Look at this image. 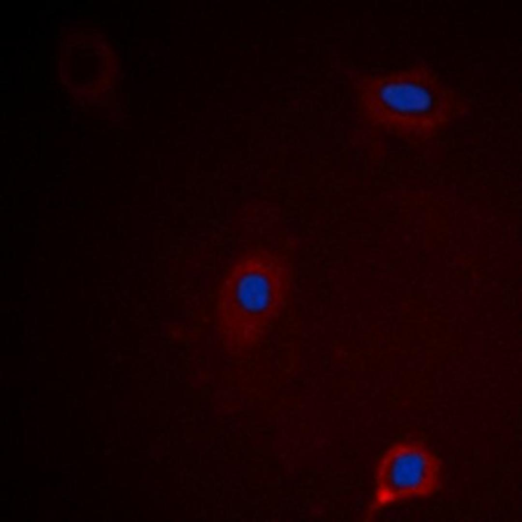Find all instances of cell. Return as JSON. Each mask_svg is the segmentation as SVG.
<instances>
[{"label":"cell","instance_id":"cell-1","mask_svg":"<svg viewBox=\"0 0 522 522\" xmlns=\"http://www.w3.org/2000/svg\"><path fill=\"white\" fill-rule=\"evenodd\" d=\"M267 253L244 257L226 277L222 325L226 348L232 353L241 354L257 345L285 300L287 268Z\"/></svg>","mask_w":522,"mask_h":522},{"label":"cell","instance_id":"cell-2","mask_svg":"<svg viewBox=\"0 0 522 522\" xmlns=\"http://www.w3.org/2000/svg\"><path fill=\"white\" fill-rule=\"evenodd\" d=\"M371 511L395 502L430 497L440 488V459L420 443L403 442L390 448L380 460Z\"/></svg>","mask_w":522,"mask_h":522},{"label":"cell","instance_id":"cell-3","mask_svg":"<svg viewBox=\"0 0 522 522\" xmlns=\"http://www.w3.org/2000/svg\"><path fill=\"white\" fill-rule=\"evenodd\" d=\"M357 96L394 113L420 115L429 112L446 94L433 76L417 69L380 76H361Z\"/></svg>","mask_w":522,"mask_h":522},{"label":"cell","instance_id":"cell-4","mask_svg":"<svg viewBox=\"0 0 522 522\" xmlns=\"http://www.w3.org/2000/svg\"><path fill=\"white\" fill-rule=\"evenodd\" d=\"M344 350L341 348H337L335 349L334 351V356L337 359H341L344 355Z\"/></svg>","mask_w":522,"mask_h":522}]
</instances>
